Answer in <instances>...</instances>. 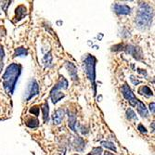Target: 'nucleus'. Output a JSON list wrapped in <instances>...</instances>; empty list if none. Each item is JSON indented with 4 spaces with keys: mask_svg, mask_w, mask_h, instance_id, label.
Instances as JSON below:
<instances>
[{
    "mask_svg": "<svg viewBox=\"0 0 155 155\" xmlns=\"http://www.w3.org/2000/svg\"><path fill=\"white\" fill-rule=\"evenodd\" d=\"M75 149L77 150H83L84 148V140L81 138V137H76L75 138Z\"/></svg>",
    "mask_w": 155,
    "mask_h": 155,
    "instance_id": "18",
    "label": "nucleus"
},
{
    "mask_svg": "<svg viewBox=\"0 0 155 155\" xmlns=\"http://www.w3.org/2000/svg\"><path fill=\"white\" fill-rule=\"evenodd\" d=\"M68 84H69L68 81L64 77H61L60 79V81L55 84V87L50 91V97H51L52 102L54 104L59 102L61 98L64 97L65 95L61 92V90L62 89H67L68 88Z\"/></svg>",
    "mask_w": 155,
    "mask_h": 155,
    "instance_id": "4",
    "label": "nucleus"
},
{
    "mask_svg": "<svg viewBox=\"0 0 155 155\" xmlns=\"http://www.w3.org/2000/svg\"><path fill=\"white\" fill-rule=\"evenodd\" d=\"M122 93H123V96L126 98V100L128 101V102L131 104V106H133V107H136L137 106V102H138V101L139 100H137V98L135 97V95H134V93L132 92V90L130 89V87H129V86L128 84H124L123 86V87H122Z\"/></svg>",
    "mask_w": 155,
    "mask_h": 155,
    "instance_id": "5",
    "label": "nucleus"
},
{
    "mask_svg": "<svg viewBox=\"0 0 155 155\" xmlns=\"http://www.w3.org/2000/svg\"><path fill=\"white\" fill-rule=\"evenodd\" d=\"M102 153V149L101 148H94L87 155H101Z\"/></svg>",
    "mask_w": 155,
    "mask_h": 155,
    "instance_id": "21",
    "label": "nucleus"
},
{
    "mask_svg": "<svg viewBox=\"0 0 155 155\" xmlns=\"http://www.w3.org/2000/svg\"><path fill=\"white\" fill-rule=\"evenodd\" d=\"M126 117H127L128 120H135V119H137L136 114H135V112L131 109L126 110Z\"/></svg>",
    "mask_w": 155,
    "mask_h": 155,
    "instance_id": "19",
    "label": "nucleus"
},
{
    "mask_svg": "<svg viewBox=\"0 0 155 155\" xmlns=\"http://www.w3.org/2000/svg\"><path fill=\"white\" fill-rule=\"evenodd\" d=\"M101 144L105 147V148H108V149H110V150H116V148H115V146L114 145V143H111V142H110V141H102L101 142Z\"/></svg>",
    "mask_w": 155,
    "mask_h": 155,
    "instance_id": "20",
    "label": "nucleus"
},
{
    "mask_svg": "<svg viewBox=\"0 0 155 155\" xmlns=\"http://www.w3.org/2000/svg\"><path fill=\"white\" fill-rule=\"evenodd\" d=\"M104 155H114V154H112V153H110V152H105Z\"/></svg>",
    "mask_w": 155,
    "mask_h": 155,
    "instance_id": "26",
    "label": "nucleus"
},
{
    "mask_svg": "<svg viewBox=\"0 0 155 155\" xmlns=\"http://www.w3.org/2000/svg\"><path fill=\"white\" fill-rule=\"evenodd\" d=\"M4 56H5V52H4L3 47L0 46V61H2L4 59Z\"/></svg>",
    "mask_w": 155,
    "mask_h": 155,
    "instance_id": "24",
    "label": "nucleus"
},
{
    "mask_svg": "<svg viewBox=\"0 0 155 155\" xmlns=\"http://www.w3.org/2000/svg\"><path fill=\"white\" fill-rule=\"evenodd\" d=\"M27 54L28 51L24 48H18L14 52V57H24V56H27Z\"/></svg>",
    "mask_w": 155,
    "mask_h": 155,
    "instance_id": "17",
    "label": "nucleus"
},
{
    "mask_svg": "<svg viewBox=\"0 0 155 155\" xmlns=\"http://www.w3.org/2000/svg\"><path fill=\"white\" fill-rule=\"evenodd\" d=\"M42 108V111H43V119H44V122L47 123L48 121V112H49V109H48V104L46 102L44 103L43 105L41 106Z\"/></svg>",
    "mask_w": 155,
    "mask_h": 155,
    "instance_id": "16",
    "label": "nucleus"
},
{
    "mask_svg": "<svg viewBox=\"0 0 155 155\" xmlns=\"http://www.w3.org/2000/svg\"><path fill=\"white\" fill-rule=\"evenodd\" d=\"M30 112H31V114H35V115L37 116V115L39 114V108L36 107V106L32 107V108L30 109Z\"/></svg>",
    "mask_w": 155,
    "mask_h": 155,
    "instance_id": "22",
    "label": "nucleus"
},
{
    "mask_svg": "<svg viewBox=\"0 0 155 155\" xmlns=\"http://www.w3.org/2000/svg\"><path fill=\"white\" fill-rule=\"evenodd\" d=\"M38 93H39V86H38L37 82L35 79H33L30 82V84H28V87H27V90L25 93V100L30 101L35 96L38 95Z\"/></svg>",
    "mask_w": 155,
    "mask_h": 155,
    "instance_id": "6",
    "label": "nucleus"
},
{
    "mask_svg": "<svg viewBox=\"0 0 155 155\" xmlns=\"http://www.w3.org/2000/svg\"><path fill=\"white\" fill-rule=\"evenodd\" d=\"M15 14H16V20L17 21H20V20L23 19L26 16V14H27V8H25V6L21 5V6H19L16 8Z\"/></svg>",
    "mask_w": 155,
    "mask_h": 155,
    "instance_id": "11",
    "label": "nucleus"
},
{
    "mask_svg": "<svg viewBox=\"0 0 155 155\" xmlns=\"http://www.w3.org/2000/svg\"><path fill=\"white\" fill-rule=\"evenodd\" d=\"M26 125L30 128H35L39 125V121L37 120V118H34V117H30L26 120Z\"/></svg>",
    "mask_w": 155,
    "mask_h": 155,
    "instance_id": "14",
    "label": "nucleus"
},
{
    "mask_svg": "<svg viewBox=\"0 0 155 155\" xmlns=\"http://www.w3.org/2000/svg\"><path fill=\"white\" fill-rule=\"evenodd\" d=\"M114 10L120 15H128L131 13V8L127 5H121V4H114Z\"/></svg>",
    "mask_w": 155,
    "mask_h": 155,
    "instance_id": "7",
    "label": "nucleus"
},
{
    "mask_svg": "<svg viewBox=\"0 0 155 155\" xmlns=\"http://www.w3.org/2000/svg\"><path fill=\"white\" fill-rule=\"evenodd\" d=\"M69 127L71 128L73 131L76 132V128H75V124H76V115L72 111H69Z\"/></svg>",
    "mask_w": 155,
    "mask_h": 155,
    "instance_id": "13",
    "label": "nucleus"
},
{
    "mask_svg": "<svg viewBox=\"0 0 155 155\" xmlns=\"http://www.w3.org/2000/svg\"><path fill=\"white\" fill-rule=\"evenodd\" d=\"M63 117H64V110L62 109H58L54 112V114L52 116L53 118V123L54 124H60L62 120H63Z\"/></svg>",
    "mask_w": 155,
    "mask_h": 155,
    "instance_id": "9",
    "label": "nucleus"
},
{
    "mask_svg": "<svg viewBox=\"0 0 155 155\" xmlns=\"http://www.w3.org/2000/svg\"><path fill=\"white\" fill-rule=\"evenodd\" d=\"M66 68L68 70L70 76L72 77V79L74 80V81L77 80L78 75H77V69H76V67L73 63H71V62H67L66 63Z\"/></svg>",
    "mask_w": 155,
    "mask_h": 155,
    "instance_id": "10",
    "label": "nucleus"
},
{
    "mask_svg": "<svg viewBox=\"0 0 155 155\" xmlns=\"http://www.w3.org/2000/svg\"><path fill=\"white\" fill-rule=\"evenodd\" d=\"M154 102H152V103H150V111L152 112V114H154Z\"/></svg>",
    "mask_w": 155,
    "mask_h": 155,
    "instance_id": "25",
    "label": "nucleus"
},
{
    "mask_svg": "<svg viewBox=\"0 0 155 155\" xmlns=\"http://www.w3.org/2000/svg\"><path fill=\"white\" fill-rule=\"evenodd\" d=\"M138 93L141 94V95H144V96H147V97H150V96H153V92L152 90L148 87L147 86H143L141 87L139 89H138Z\"/></svg>",
    "mask_w": 155,
    "mask_h": 155,
    "instance_id": "15",
    "label": "nucleus"
},
{
    "mask_svg": "<svg viewBox=\"0 0 155 155\" xmlns=\"http://www.w3.org/2000/svg\"><path fill=\"white\" fill-rule=\"evenodd\" d=\"M137 128H138V130L140 131V132H141V133H147V129L144 127V126L142 125V124H139L138 126H137Z\"/></svg>",
    "mask_w": 155,
    "mask_h": 155,
    "instance_id": "23",
    "label": "nucleus"
},
{
    "mask_svg": "<svg viewBox=\"0 0 155 155\" xmlns=\"http://www.w3.org/2000/svg\"><path fill=\"white\" fill-rule=\"evenodd\" d=\"M21 73V67L17 63H11L8 66L3 74V86L8 95H12L16 87V83Z\"/></svg>",
    "mask_w": 155,
    "mask_h": 155,
    "instance_id": "1",
    "label": "nucleus"
},
{
    "mask_svg": "<svg viewBox=\"0 0 155 155\" xmlns=\"http://www.w3.org/2000/svg\"><path fill=\"white\" fill-rule=\"evenodd\" d=\"M153 10L150 6L146 3L140 4L136 16V24L138 29L145 30L150 28L152 22Z\"/></svg>",
    "mask_w": 155,
    "mask_h": 155,
    "instance_id": "2",
    "label": "nucleus"
},
{
    "mask_svg": "<svg viewBox=\"0 0 155 155\" xmlns=\"http://www.w3.org/2000/svg\"><path fill=\"white\" fill-rule=\"evenodd\" d=\"M136 108H137V111H138V114H139L140 115H141L142 117H148V115H149V114H148V110H147V108H146V106H145V104H144L143 102H141L140 101H138V102H137Z\"/></svg>",
    "mask_w": 155,
    "mask_h": 155,
    "instance_id": "12",
    "label": "nucleus"
},
{
    "mask_svg": "<svg viewBox=\"0 0 155 155\" xmlns=\"http://www.w3.org/2000/svg\"><path fill=\"white\" fill-rule=\"evenodd\" d=\"M74 155H77V154H74Z\"/></svg>",
    "mask_w": 155,
    "mask_h": 155,
    "instance_id": "27",
    "label": "nucleus"
},
{
    "mask_svg": "<svg viewBox=\"0 0 155 155\" xmlns=\"http://www.w3.org/2000/svg\"><path fill=\"white\" fill-rule=\"evenodd\" d=\"M84 69H86V74L87 78L90 80L92 87L94 90V95H96V58L92 55H87L84 61Z\"/></svg>",
    "mask_w": 155,
    "mask_h": 155,
    "instance_id": "3",
    "label": "nucleus"
},
{
    "mask_svg": "<svg viewBox=\"0 0 155 155\" xmlns=\"http://www.w3.org/2000/svg\"><path fill=\"white\" fill-rule=\"evenodd\" d=\"M125 51L127 52L128 54L132 55L133 57L137 60H140L141 59V51H140V49L137 47H134V46H127L125 48Z\"/></svg>",
    "mask_w": 155,
    "mask_h": 155,
    "instance_id": "8",
    "label": "nucleus"
}]
</instances>
